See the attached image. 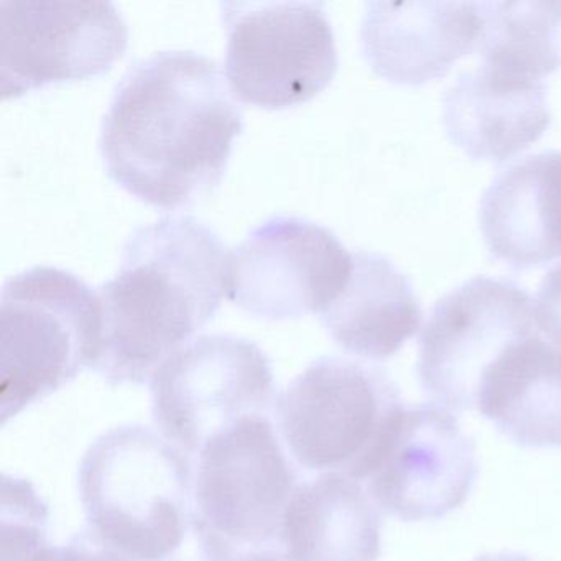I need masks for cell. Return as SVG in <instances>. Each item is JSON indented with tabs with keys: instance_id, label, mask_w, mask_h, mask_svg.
<instances>
[{
	"instance_id": "cell-4",
	"label": "cell",
	"mask_w": 561,
	"mask_h": 561,
	"mask_svg": "<svg viewBox=\"0 0 561 561\" xmlns=\"http://www.w3.org/2000/svg\"><path fill=\"white\" fill-rule=\"evenodd\" d=\"M298 472L267 415L244 416L196 456L192 527L206 561H249L282 550Z\"/></svg>"
},
{
	"instance_id": "cell-6",
	"label": "cell",
	"mask_w": 561,
	"mask_h": 561,
	"mask_svg": "<svg viewBox=\"0 0 561 561\" xmlns=\"http://www.w3.org/2000/svg\"><path fill=\"white\" fill-rule=\"evenodd\" d=\"M405 412L380 367L323 356L298 374L275 403L295 461L314 472L367 481Z\"/></svg>"
},
{
	"instance_id": "cell-17",
	"label": "cell",
	"mask_w": 561,
	"mask_h": 561,
	"mask_svg": "<svg viewBox=\"0 0 561 561\" xmlns=\"http://www.w3.org/2000/svg\"><path fill=\"white\" fill-rule=\"evenodd\" d=\"M382 517L350 476L324 472L300 482L282 525L287 561H377Z\"/></svg>"
},
{
	"instance_id": "cell-10",
	"label": "cell",
	"mask_w": 561,
	"mask_h": 561,
	"mask_svg": "<svg viewBox=\"0 0 561 561\" xmlns=\"http://www.w3.org/2000/svg\"><path fill=\"white\" fill-rule=\"evenodd\" d=\"M353 254L330 229L272 216L229 252L228 297L264 320L323 313L346 288Z\"/></svg>"
},
{
	"instance_id": "cell-23",
	"label": "cell",
	"mask_w": 561,
	"mask_h": 561,
	"mask_svg": "<svg viewBox=\"0 0 561 561\" xmlns=\"http://www.w3.org/2000/svg\"><path fill=\"white\" fill-rule=\"evenodd\" d=\"M249 561H287L284 553H268Z\"/></svg>"
},
{
	"instance_id": "cell-24",
	"label": "cell",
	"mask_w": 561,
	"mask_h": 561,
	"mask_svg": "<svg viewBox=\"0 0 561 561\" xmlns=\"http://www.w3.org/2000/svg\"><path fill=\"white\" fill-rule=\"evenodd\" d=\"M170 561H183V560H170Z\"/></svg>"
},
{
	"instance_id": "cell-21",
	"label": "cell",
	"mask_w": 561,
	"mask_h": 561,
	"mask_svg": "<svg viewBox=\"0 0 561 561\" xmlns=\"http://www.w3.org/2000/svg\"><path fill=\"white\" fill-rule=\"evenodd\" d=\"M534 304L541 333L561 347V262L545 275Z\"/></svg>"
},
{
	"instance_id": "cell-20",
	"label": "cell",
	"mask_w": 561,
	"mask_h": 561,
	"mask_svg": "<svg viewBox=\"0 0 561 561\" xmlns=\"http://www.w3.org/2000/svg\"><path fill=\"white\" fill-rule=\"evenodd\" d=\"M11 547L5 545L4 561H129L104 547L93 535L78 534L65 545L45 543L42 522L19 525L15 520Z\"/></svg>"
},
{
	"instance_id": "cell-16",
	"label": "cell",
	"mask_w": 561,
	"mask_h": 561,
	"mask_svg": "<svg viewBox=\"0 0 561 561\" xmlns=\"http://www.w3.org/2000/svg\"><path fill=\"white\" fill-rule=\"evenodd\" d=\"M476 409L517 445L561 448V347L538 323L489 367Z\"/></svg>"
},
{
	"instance_id": "cell-11",
	"label": "cell",
	"mask_w": 561,
	"mask_h": 561,
	"mask_svg": "<svg viewBox=\"0 0 561 561\" xmlns=\"http://www.w3.org/2000/svg\"><path fill=\"white\" fill-rule=\"evenodd\" d=\"M0 25L2 100L106 73L123 57L129 37L113 2L4 0Z\"/></svg>"
},
{
	"instance_id": "cell-3",
	"label": "cell",
	"mask_w": 561,
	"mask_h": 561,
	"mask_svg": "<svg viewBox=\"0 0 561 561\" xmlns=\"http://www.w3.org/2000/svg\"><path fill=\"white\" fill-rule=\"evenodd\" d=\"M192 456L142 425L94 439L80 465L88 534L129 561H167L192 525Z\"/></svg>"
},
{
	"instance_id": "cell-15",
	"label": "cell",
	"mask_w": 561,
	"mask_h": 561,
	"mask_svg": "<svg viewBox=\"0 0 561 561\" xmlns=\"http://www.w3.org/2000/svg\"><path fill=\"white\" fill-rule=\"evenodd\" d=\"M453 144L471 159L502 163L537 142L551 124L543 81H517L488 68L459 75L443 96Z\"/></svg>"
},
{
	"instance_id": "cell-19",
	"label": "cell",
	"mask_w": 561,
	"mask_h": 561,
	"mask_svg": "<svg viewBox=\"0 0 561 561\" xmlns=\"http://www.w3.org/2000/svg\"><path fill=\"white\" fill-rule=\"evenodd\" d=\"M481 67L517 81H543L561 67V2H481Z\"/></svg>"
},
{
	"instance_id": "cell-2",
	"label": "cell",
	"mask_w": 561,
	"mask_h": 561,
	"mask_svg": "<svg viewBox=\"0 0 561 561\" xmlns=\"http://www.w3.org/2000/svg\"><path fill=\"white\" fill-rule=\"evenodd\" d=\"M229 252L193 216H163L127 239L98 288L101 334L91 369L111 386L144 383L213 320L228 295Z\"/></svg>"
},
{
	"instance_id": "cell-13",
	"label": "cell",
	"mask_w": 561,
	"mask_h": 561,
	"mask_svg": "<svg viewBox=\"0 0 561 561\" xmlns=\"http://www.w3.org/2000/svg\"><path fill=\"white\" fill-rule=\"evenodd\" d=\"M481 28L479 2H369L360 42L379 77L420 87L445 77L474 51Z\"/></svg>"
},
{
	"instance_id": "cell-9",
	"label": "cell",
	"mask_w": 561,
	"mask_h": 561,
	"mask_svg": "<svg viewBox=\"0 0 561 561\" xmlns=\"http://www.w3.org/2000/svg\"><path fill=\"white\" fill-rule=\"evenodd\" d=\"M537 327L534 298L507 278L474 277L436 301L420 336V383L436 405L476 409L482 377Z\"/></svg>"
},
{
	"instance_id": "cell-12",
	"label": "cell",
	"mask_w": 561,
	"mask_h": 561,
	"mask_svg": "<svg viewBox=\"0 0 561 561\" xmlns=\"http://www.w3.org/2000/svg\"><path fill=\"white\" fill-rule=\"evenodd\" d=\"M478 471L474 442L455 415L425 403L400 416L367 492L399 520H438L468 501Z\"/></svg>"
},
{
	"instance_id": "cell-14",
	"label": "cell",
	"mask_w": 561,
	"mask_h": 561,
	"mask_svg": "<svg viewBox=\"0 0 561 561\" xmlns=\"http://www.w3.org/2000/svg\"><path fill=\"white\" fill-rule=\"evenodd\" d=\"M489 252L517 271L561 259V150L518 160L495 176L479 205Z\"/></svg>"
},
{
	"instance_id": "cell-8",
	"label": "cell",
	"mask_w": 561,
	"mask_h": 561,
	"mask_svg": "<svg viewBox=\"0 0 561 561\" xmlns=\"http://www.w3.org/2000/svg\"><path fill=\"white\" fill-rule=\"evenodd\" d=\"M225 75L242 103L284 110L333 80L337 51L323 2H222Z\"/></svg>"
},
{
	"instance_id": "cell-5",
	"label": "cell",
	"mask_w": 561,
	"mask_h": 561,
	"mask_svg": "<svg viewBox=\"0 0 561 561\" xmlns=\"http://www.w3.org/2000/svg\"><path fill=\"white\" fill-rule=\"evenodd\" d=\"M101 334L98 291L48 265L9 278L0 297L2 425L93 366Z\"/></svg>"
},
{
	"instance_id": "cell-18",
	"label": "cell",
	"mask_w": 561,
	"mask_h": 561,
	"mask_svg": "<svg viewBox=\"0 0 561 561\" xmlns=\"http://www.w3.org/2000/svg\"><path fill=\"white\" fill-rule=\"evenodd\" d=\"M353 274L340 297L320 314L337 346L382 360L419 333L422 307L409 278L380 254L353 252Z\"/></svg>"
},
{
	"instance_id": "cell-1",
	"label": "cell",
	"mask_w": 561,
	"mask_h": 561,
	"mask_svg": "<svg viewBox=\"0 0 561 561\" xmlns=\"http://www.w3.org/2000/svg\"><path fill=\"white\" fill-rule=\"evenodd\" d=\"M242 113L218 61L193 50L134 64L101 126L107 175L157 208L192 205L219 185Z\"/></svg>"
},
{
	"instance_id": "cell-7",
	"label": "cell",
	"mask_w": 561,
	"mask_h": 561,
	"mask_svg": "<svg viewBox=\"0 0 561 561\" xmlns=\"http://www.w3.org/2000/svg\"><path fill=\"white\" fill-rule=\"evenodd\" d=\"M160 435L188 456L244 416L277 403L271 359L254 341L205 334L176 351L150 379Z\"/></svg>"
},
{
	"instance_id": "cell-22",
	"label": "cell",
	"mask_w": 561,
	"mask_h": 561,
	"mask_svg": "<svg viewBox=\"0 0 561 561\" xmlns=\"http://www.w3.org/2000/svg\"><path fill=\"white\" fill-rule=\"evenodd\" d=\"M474 561H534L522 553H488L476 558Z\"/></svg>"
}]
</instances>
